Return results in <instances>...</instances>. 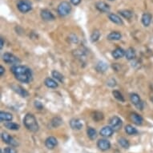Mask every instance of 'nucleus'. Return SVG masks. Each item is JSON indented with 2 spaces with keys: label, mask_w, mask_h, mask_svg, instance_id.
Here are the masks:
<instances>
[{
  "label": "nucleus",
  "mask_w": 153,
  "mask_h": 153,
  "mask_svg": "<svg viewBox=\"0 0 153 153\" xmlns=\"http://www.w3.org/2000/svg\"><path fill=\"white\" fill-rule=\"evenodd\" d=\"M11 72L15 75V79L19 82L24 83H30L32 79V71L26 66H13L10 68Z\"/></svg>",
  "instance_id": "f257e3e1"
},
{
  "label": "nucleus",
  "mask_w": 153,
  "mask_h": 153,
  "mask_svg": "<svg viewBox=\"0 0 153 153\" xmlns=\"http://www.w3.org/2000/svg\"><path fill=\"white\" fill-rule=\"evenodd\" d=\"M23 124L27 130L36 132L39 129V126L37 122V120L33 114L27 113L23 119Z\"/></svg>",
  "instance_id": "f03ea898"
},
{
  "label": "nucleus",
  "mask_w": 153,
  "mask_h": 153,
  "mask_svg": "<svg viewBox=\"0 0 153 153\" xmlns=\"http://www.w3.org/2000/svg\"><path fill=\"white\" fill-rule=\"evenodd\" d=\"M71 10V5L70 3H68L67 1L61 2L57 8L58 14L60 16H66V15H69Z\"/></svg>",
  "instance_id": "7ed1b4c3"
},
{
  "label": "nucleus",
  "mask_w": 153,
  "mask_h": 153,
  "mask_svg": "<svg viewBox=\"0 0 153 153\" xmlns=\"http://www.w3.org/2000/svg\"><path fill=\"white\" fill-rule=\"evenodd\" d=\"M17 8L22 13H27L32 9V4L29 0H19L17 3Z\"/></svg>",
  "instance_id": "20e7f679"
},
{
  "label": "nucleus",
  "mask_w": 153,
  "mask_h": 153,
  "mask_svg": "<svg viewBox=\"0 0 153 153\" xmlns=\"http://www.w3.org/2000/svg\"><path fill=\"white\" fill-rule=\"evenodd\" d=\"M3 59L5 63H9V64H17L20 63V60L19 59V58L10 53H4L3 55Z\"/></svg>",
  "instance_id": "39448f33"
},
{
  "label": "nucleus",
  "mask_w": 153,
  "mask_h": 153,
  "mask_svg": "<svg viewBox=\"0 0 153 153\" xmlns=\"http://www.w3.org/2000/svg\"><path fill=\"white\" fill-rule=\"evenodd\" d=\"M130 100L131 102L132 103V104L136 106L138 109L143 110V103L142 102V100H140V96L137 94H136V93H131L130 95Z\"/></svg>",
  "instance_id": "423d86ee"
},
{
  "label": "nucleus",
  "mask_w": 153,
  "mask_h": 153,
  "mask_svg": "<svg viewBox=\"0 0 153 153\" xmlns=\"http://www.w3.org/2000/svg\"><path fill=\"white\" fill-rule=\"evenodd\" d=\"M1 137H2V140H3V142L8 144V145H10L11 147H17L18 146V143L16 142V140L13 138L12 136H10L8 133L3 132L2 135H1Z\"/></svg>",
  "instance_id": "0eeeda50"
},
{
  "label": "nucleus",
  "mask_w": 153,
  "mask_h": 153,
  "mask_svg": "<svg viewBox=\"0 0 153 153\" xmlns=\"http://www.w3.org/2000/svg\"><path fill=\"white\" fill-rule=\"evenodd\" d=\"M110 125L115 131L120 130L123 125V122L118 116H113L110 120Z\"/></svg>",
  "instance_id": "6e6552de"
},
{
  "label": "nucleus",
  "mask_w": 153,
  "mask_h": 153,
  "mask_svg": "<svg viewBox=\"0 0 153 153\" xmlns=\"http://www.w3.org/2000/svg\"><path fill=\"white\" fill-rule=\"evenodd\" d=\"M11 88H12L13 91L17 93L18 95H20L21 97L26 98V97H27L28 95H29V93H28L27 91L25 90V89L23 88H22L21 86L13 84V85L11 86Z\"/></svg>",
  "instance_id": "1a4fd4ad"
},
{
  "label": "nucleus",
  "mask_w": 153,
  "mask_h": 153,
  "mask_svg": "<svg viewBox=\"0 0 153 153\" xmlns=\"http://www.w3.org/2000/svg\"><path fill=\"white\" fill-rule=\"evenodd\" d=\"M41 18L43 19L44 21H52L55 19V16L53 15L51 11H50L48 9H43L41 10L40 13Z\"/></svg>",
  "instance_id": "9d476101"
},
{
  "label": "nucleus",
  "mask_w": 153,
  "mask_h": 153,
  "mask_svg": "<svg viewBox=\"0 0 153 153\" xmlns=\"http://www.w3.org/2000/svg\"><path fill=\"white\" fill-rule=\"evenodd\" d=\"M97 147H98L101 151L109 150L111 148V143L108 140L105 139H101L97 142Z\"/></svg>",
  "instance_id": "9b49d317"
},
{
  "label": "nucleus",
  "mask_w": 153,
  "mask_h": 153,
  "mask_svg": "<svg viewBox=\"0 0 153 153\" xmlns=\"http://www.w3.org/2000/svg\"><path fill=\"white\" fill-rule=\"evenodd\" d=\"M58 144V141L54 136H49L45 140V145L48 149H53Z\"/></svg>",
  "instance_id": "f8f14e48"
},
{
  "label": "nucleus",
  "mask_w": 153,
  "mask_h": 153,
  "mask_svg": "<svg viewBox=\"0 0 153 153\" xmlns=\"http://www.w3.org/2000/svg\"><path fill=\"white\" fill-rule=\"evenodd\" d=\"M114 131H115V130L111 126H106V127H103L101 129L100 133L101 136H103V137H110V136H111Z\"/></svg>",
  "instance_id": "ddd939ff"
},
{
  "label": "nucleus",
  "mask_w": 153,
  "mask_h": 153,
  "mask_svg": "<svg viewBox=\"0 0 153 153\" xmlns=\"http://www.w3.org/2000/svg\"><path fill=\"white\" fill-rule=\"evenodd\" d=\"M95 7L97 8V10H100V12L108 13L110 11V7L104 2H98L95 4Z\"/></svg>",
  "instance_id": "4468645a"
},
{
  "label": "nucleus",
  "mask_w": 153,
  "mask_h": 153,
  "mask_svg": "<svg viewBox=\"0 0 153 153\" xmlns=\"http://www.w3.org/2000/svg\"><path fill=\"white\" fill-rule=\"evenodd\" d=\"M131 120L132 121L133 123L136 124V125H141L143 122V119L142 118V116H140L139 114L136 112L131 113Z\"/></svg>",
  "instance_id": "2eb2a0df"
},
{
  "label": "nucleus",
  "mask_w": 153,
  "mask_h": 153,
  "mask_svg": "<svg viewBox=\"0 0 153 153\" xmlns=\"http://www.w3.org/2000/svg\"><path fill=\"white\" fill-rule=\"evenodd\" d=\"M112 57L116 59H119L123 58V56L125 55V51L123 50V48H117L112 51Z\"/></svg>",
  "instance_id": "dca6fc26"
},
{
  "label": "nucleus",
  "mask_w": 153,
  "mask_h": 153,
  "mask_svg": "<svg viewBox=\"0 0 153 153\" xmlns=\"http://www.w3.org/2000/svg\"><path fill=\"white\" fill-rule=\"evenodd\" d=\"M152 15H151L150 13H144L141 18V21L144 27H148L152 23Z\"/></svg>",
  "instance_id": "f3484780"
},
{
  "label": "nucleus",
  "mask_w": 153,
  "mask_h": 153,
  "mask_svg": "<svg viewBox=\"0 0 153 153\" xmlns=\"http://www.w3.org/2000/svg\"><path fill=\"white\" fill-rule=\"evenodd\" d=\"M70 126L73 130H80L83 128V123L78 119H72L70 121Z\"/></svg>",
  "instance_id": "a211bd4d"
},
{
  "label": "nucleus",
  "mask_w": 153,
  "mask_h": 153,
  "mask_svg": "<svg viewBox=\"0 0 153 153\" xmlns=\"http://www.w3.org/2000/svg\"><path fill=\"white\" fill-rule=\"evenodd\" d=\"M108 18H109V19H110L112 23H116V24H118V25H122L123 24V20L121 19L120 17L118 16L116 14H114V13H111L108 15Z\"/></svg>",
  "instance_id": "6ab92c4d"
},
{
  "label": "nucleus",
  "mask_w": 153,
  "mask_h": 153,
  "mask_svg": "<svg viewBox=\"0 0 153 153\" xmlns=\"http://www.w3.org/2000/svg\"><path fill=\"white\" fill-rule=\"evenodd\" d=\"M108 64L106 63H104V62H103V61H100V62L96 64V66H95V69H96V71L101 73L105 72L106 71L108 70Z\"/></svg>",
  "instance_id": "aec40b11"
},
{
  "label": "nucleus",
  "mask_w": 153,
  "mask_h": 153,
  "mask_svg": "<svg viewBox=\"0 0 153 153\" xmlns=\"http://www.w3.org/2000/svg\"><path fill=\"white\" fill-rule=\"evenodd\" d=\"M44 84L46 87H48V88H58V83L57 82L51 78H47L44 81Z\"/></svg>",
  "instance_id": "412c9836"
},
{
  "label": "nucleus",
  "mask_w": 153,
  "mask_h": 153,
  "mask_svg": "<svg viewBox=\"0 0 153 153\" xmlns=\"http://www.w3.org/2000/svg\"><path fill=\"white\" fill-rule=\"evenodd\" d=\"M107 38H108V40H120V39H121V38H122V35H121L120 32H118V31H112V32H111L110 34L108 35V37Z\"/></svg>",
  "instance_id": "4be33fe9"
},
{
  "label": "nucleus",
  "mask_w": 153,
  "mask_h": 153,
  "mask_svg": "<svg viewBox=\"0 0 153 153\" xmlns=\"http://www.w3.org/2000/svg\"><path fill=\"white\" fill-rule=\"evenodd\" d=\"M125 57L128 60H131L136 58V51L132 48H129L125 51Z\"/></svg>",
  "instance_id": "5701e85b"
},
{
  "label": "nucleus",
  "mask_w": 153,
  "mask_h": 153,
  "mask_svg": "<svg viewBox=\"0 0 153 153\" xmlns=\"http://www.w3.org/2000/svg\"><path fill=\"white\" fill-rule=\"evenodd\" d=\"M13 119L12 115L7 111L0 112V120L1 121H11Z\"/></svg>",
  "instance_id": "b1692460"
},
{
  "label": "nucleus",
  "mask_w": 153,
  "mask_h": 153,
  "mask_svg": "<svg viewBox=\"0 0 153 153\" xmlns=\"http://www.w3.org/2000/svg\"><path fill=\"white\" fill-rule=\"evenodd\" d=\"M4 127L7 128L9 130H13V131H17L20 128V126L17 124V123H13V122H10L7 121V123H4Z\"/></svg>",
  "instance_id": "393cba45"
},
{
  "label": "nucleus",
  "mask_w": 153,
  "mask_h": 153,
  "mask_svg": "<svg viewBox=\"0 0 153 153\" xmlns=\"http://www.w3.org/2000/svg\"><path fill=\"white\" fill-rule=\"evenodd\" d=\"M63 123V120L60 117H55V118L52 119V120L51 121V128H58L59 126H60L61 124Z\"/></svg>",
  "instance_id": "a878e982"
},
{
  "label": "nucleus",
  "mask_w": 153,
  "mask_h": 153,
  "mask_svg": "<svg viewBox=\"0 0 153 153\" xmlns=\"http://www.w3.org/2000/svg\"><path fill=\"white\" fill-rule=\"evenodd\" d=\"M87 133H88V136L89 137V139L91 140H94L97 137V132L93 128H88L87 130Z\"/></svg>",
  "instance_id": "bb28decb"
},
{
  "label": "nucleus",
  "mask_w": 153,
  "mask_h": 153,
  "mask_svg": "<svg viewBox=\"0 0 153 153\" xmlns=\"http://www.w3.org/2000/svg\"><path fill=\"white\" fill-rule=\"evenodd\" d=\"M125 131L127 132V134L130 135V136H132V135H136L138 133V131L136 130V128H135L133 126L128 124L125 127Z\"/></svg>",
  "instance_id": "cd10ccee"
},
{
  "label": "nucleus",
  "mask_w": 153,
  "mask_h": 153,
  "mask_svg": "<svg viewBox=\"0 0 153 153\" xmlns=\"http://www.w3.org/2000/svg\"><path fill=\"white\" fill-rule=\"evenodd\" d=\"M118 143H120V145L122 147V148H125V149H128L130 147V143L128 142V140L127 139L123 138V137H120V138L118 139Z\"/></svg>",
  "instance_id": "c85d7f7f"
},
{
  "label": "nucleus",
  "mask_w": 153,
  "mask_h": 153,
  "mask_svg": "<svg viewBox=\"0 0 153 153\" xmlns=\"http://www.w3.org/2000/svg\"><path fill=\"white\" fill-rule=\"evenodd\" d=\"M51 75H52L53 78L56 80H58L59 82H60V83L63 82V75L61 73L59 72L58 71H53Z\"/></svg>",
  "instance_id": "c756f323"
},
{
  "label": "nucleus",
  "mask_w": 153,
  "mask_h": 153,
  "mask_svg": "<svg viewBox=\"0 0 153 153\" xmlns=\"http://www.w3.org/2000/svg\"><path fill=\"white\" fill-rule=\"evenodd\" d=\"M119 13H120L123 17H124L125 19H131L133 16L132 12L129 10H121L119 11Z\"/></svg>",
  "instance_id": "7c9ffc66"
},
{
  "label": "nucleus",
  "mask_w": 153,
  "mask_h": 153,
  "mask_svg": "<svg viewBox=\"0 0 153 153\" xmlns=\"http://www.w3.org/2000/svg\"><path fill=\"white\" fill-rule=\"evenodd\" d=\"M100 37V32L99 30H94L91 35V41L92 43H95V42L99 40Z\"/></svg>",
  "instance_id": "2f4dec72"
},
{
  "label": "nucleus",
  "mask_w": 153,
  "mask_h": 153,
  "mask_svg": "<svg viewBox=\"0 0 153 153\" xmlns=\"http://www.w3.org/2000/svg\"><path fill=\"white\" fill-rule=\"evenodd\" d=\"M112 95L116 99V100H118L121 101V102H124V98H123V95L121 94L119 91L115 90L112 91Z\"/></svg>",
  "instance_id": "473e14b6"
},
{
  "label": "nucleus",
  "mask_w": 153,
  "mask_h": 153,
  "mask_svg": "<svg viewBox=\"0 0 153 153\" xmlns=\"http://www.w3.org/2000/svg\"><path fill=\"white\" fill-rule=\"evenodd\" d=\"M4 153H17V152L14 148L9 147V148H6L4 149Z\"/></svg>",
  "instance_id": "72a5a7b5"
},
{
  "label": "nucleus",
  "mask_w": 153,
  "mask_h": 153,
  "mask_svg": "<svg viewBox=\"0 0 153 153\" xmlns=\"http://www.w3.org/2000/svg\"><path fill=\"white\" fill-rule=\"evenodd\" d=\"M34 105H35V107L37 109H39V110H42L43 108V104L39 102V101H35V103H34Z\"/></svg>",
  "instance_id": "f704fd0d"
},
{
  "label": "nucleus",
  "mask_w": 153,
  "mask_h": 153,
  "mask_svg": "<svg viewBox=\"0 0 153 153\" xmlns=\"http://www.w3.org/2000/svg\"><path fill=\"white\" fill-rule=\"evenodd\" d=\"M70 1H71V3L75 6L79 5V4L81 3V0H70Z\"/></svg>",
  "instance_id": "c9c22d12"
},
{
  "label": "nucleus",
  "mask_w": 153,
  "mask_h": 153,
  "mask_svg": "<svg viewBox=\"0 0 153 153\" xmlns=\"http://www.w3.org/2000/svg\"><path fill=\"white\" fill-rule=\"evenodd\" d=\"M5 72V69L3 68V66H0V75L1 76H3V73Z\"/></svg>",
  "instance_id": "e433bc0d"
},
{
  "label": "nucleus",
  "mask_w": 153,
  "mask_h": 153,
  "mask_svg": "<svg viewBox=\"0 0 153 153\" xmlns=\"http://www.w3.org/2000/svg\"><path fill=\"white\" fill-rule=\"evenodd\" d=\"M0 41H1V45H0V48H1V49H3V46H4V40H3V38H1Z\"/></svg>",
  "instance_id": "4c0bfd02"
},
{
  "label": "nucleus",
  "mask_w": 153,
  "mask_h": 153,
  "mask_svg": "<svg viewBox=\"0 0 153 153\" xmlns=\"http://www.w3.org/2000/svg\"><path fill=\"white\" fill-rule=\"evenodd\" d=\"M109 1H114V0H109Z\"/></svg>",
  "instance_id": "58836bf2"
}]
</instances>
